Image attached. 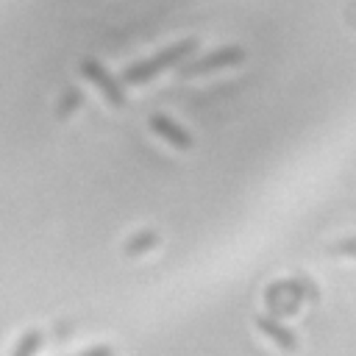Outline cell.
Masks as SVG:
<instances>
[{
	"label": "cell",
	"instance_id": "6da1fadb",
	"mask_svg": "<svg viewBox=\"0 0 356 356\" xmlns=\"http://www.w3.org/2000/svg\"><path fill=\"white\" fill-rule=\"evenodd\" d=\"M195 47H197L195 39H184V42H178V44H170V47L159 50L156 56H150V58H145V61H139V64L125 67V70H122V81H125V83H142V81L153 78L156 72H161V70L178 64L181 58H186Z\"/></svg>",
	"mask_w": 356,
	"mask_h": 356
},
{
	"label": "cell",
	"instance_id": "7a4b0ae2",
	"mask_svg": "<svg viewBox=\"0 0 356 356\" xmlns=\"http://www.w3.org/2000/svg\"><path fill=\"white\" fill-rule=\"evenodd\" d=\"M81 75H83L86 81H92V83L103 92V97H106L111 106H117V108L125 106V92H122L120 81H117L100 61H95V58H83V61H81Z\"/></svg>",
	"mask_w": 356,
	"mask_h": 356
},
{
	"label": "cell",
	"instance_id": "3957f363",
	"mask_svg": "<svg viewBox=\"0 0 356 356\" xmlns=\"http://www.w3.org/2000/svg\"><path fill=\"white\" fill-rule=\"evenodd\" d=\"M242 58H245V50H242L239 44H228V47L214 50V53H209L206 58H200V61H195V64L184 67V70H181V75H186V78H192V75H206V72H214V70H220V67L239 64Z\"/></svg>",
	"mask_w": 356,
	"mask_h": 356
},
{
	"label": "cell",
	"instance_id": "277c9868",
	"mask_svg": "<svg viewBox=\"0 0 356 356\" xmlns=\"http://www.w3.org/2000/svg\"><path fill=\"white\" fill-rule=\"evenodd\" d=\"M147 125H150V131H153V134H159L164 142L175 145L178 150H189V147L195 145L192 134H189L186 128H181L178 122H172L170 117H164V114H153V117L147 120Z\"/></svg>",
	"mask_w": 356,
	"mask_h": 356
},
{
	"label": "cell",
	"instance_id": "5b68a950",
	"mask_svg": "<svg viewBox=\"0 0 356 356\" xmlns=\"http://www.w3.org/2000/svg\"><path fill=\"white\" fill-rule=\"evenodd\" d=\"M256 325H259V331L267 334L278 348H284V350H295V348H298V337H295L289 328H284L281 323H275L273 317L259 314V317H256Z\"/></svg>",
	"mask_w": 356,
	"mask_h": 356
},
{
	"label": "cell",
	"instance_id": "8992f818",
	"mask_svg": "<svg viewBox=\"0 0 356 356\" xmlns=\"http://www.w3.org/2000/svg\"><path fill=\"white\" fill-rule=\"evenodd\" d=\"M156 242H159V234H153V231H142V234H136V236H131V239H128L125 253H128V256H139V253L150 250Z\"/></svg>",
	"mask_w": 356,
	"mask_h": 356
},
{
	"label": "cell",
	"instance_id": "52a82bcc",
	"mask_svg": "<svg viewBox=\"0 0 356 356\" xmlns=\"http://www.w3.org/2000/svg\"><path fill=\"white\" fill-rule=\"evenodd\" d=\"M81 100H83V95H81V89L78 86H70L67 92H64V97L58 100V111H56V117L58 120H64V117H70L78 106H81Z\"/></svg>",
	"mask_w": 356,
	"mask_h": 356
},
{
	"label": "cell",
	"instance_id": "ba28073f",
	"mask_svg": "<svg viewBox=\"0 0 356 356\" xmlns=\"http://www.w3.org/2000/svg\"><path fill=\"white\" fill-rule=\"evenodd\" d=\"M39 345H42V334L39 331H25L11 356H33L39 350Z\"/></svg>",
	"mask_w": 356,
	"mask_h": 356
},
{
	"label": "cell",
	"instance_id": "9c48e42d",
	"mask_svg": "<svg viewBox=\"0 0 356 356\" xmlns=\"http://www.w3.org/2000/svg\"><path fill=\"white\" fill-rule=\"evenodd\" d=\"M328 253H345V256H356V239H342L337 245L328 248Z\"/></svg>",
	"mask_w": 356,
	"mask_h": 356
},
{
	"label": "cell",
	"instance_id": "30bf717a",
	"mask_svg": "<svg viewBox=\"0 0 356 356\" xmlns=\"http://www.w3.org/2000/svg\"><path fill=\"white\" fill-rule=\"evenodd\" d=\"M78 356H114V348L97 345V348H89V350H83V353H78Z\"/></svg>",
	"mask_w": 356,
	"mask_h": 356
}]
</instances>
